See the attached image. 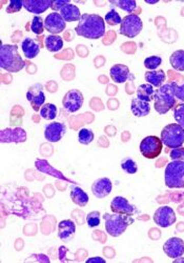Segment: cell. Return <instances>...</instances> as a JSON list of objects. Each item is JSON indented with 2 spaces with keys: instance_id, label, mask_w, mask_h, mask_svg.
I'll use <instances>...</instances> for the list:
<instances>
[{
  "instance_id": "cell-41",
  "label": "cell",
  "mask_w": 184,
  "mask_h": 263,
  "mask_svg": "<svg viewBox=\"0 0 184 263\" xmlns=\"http://www.w3.org/2000/svg\"><path fill=\"white\" fill-rule=\"evenodd\" d=\"M71 4L70 0H54V2H52V6H51V9L54 10L55 12L56 11H59L63 9L64 7H66L67 5Z\"/></svg>"
},
{
  "instance_id": "cell-37",
  "label": "cell",
  "mask_w": 184,
  "mask_h": 263,
  "mask_svg": "<svg viewBox=\"0 0 184 263\" xmlns=\"http://www.w3.org/2000/svg\"><path fill=\"white\" fill-rule=\"evenodd\" d=\"M174 118L176 122L184 128V102L176 106L174 110Z\"/></svg>"
},
{
  "instance_id": "cell-25",
  "label": "cell",
  "mask_w": 184,
  "mask_h": 263,
  "mask_svg": "<svg viewBox=\"0 0 184 263\" xmlns=\"http://www.w3.org/2000/svg\"><path fill=\"white\" fill-rule=\"evenodd\" d=\"M131 110L136 117H145L150 112L149 102L143 101L139 98H134L131 104Z\"/></svg>"
},
{
  "instance_id": "cell-26",
  "label": "cell",
  "mask_w": 184,
  "mask_h": 263,
  "mask_svg": "<svg viewBox=\"0 0 184 263\" xmlns=\"http://www.w3.org/2000/svg\"><path fill=\"white\" fill-rule=\"evenodd\" d=\"M44 46L48 51L56 53L64 48V39L58 35H49L44 39Z\"/></svg>"
},
{
  "instance_id": "cell-38",
  "label": "cell",
  "mask_w": 184,
  "mask_h": 263,
  "mask_svg": "<svg viewBox=\"0 0 184 263\" xmlns=\"http://www.w3.org/2000/svg\"><path fill=\"white\" fill-rule=\"evenodd\" d=\"M22 8H23V2H21V0H11L9 6L6 9V12L8 14L17 13V12H20Z\"/></svg>"
},
{
  "instance_id": "cell-13",
  "label": "cell",
  "mask_w": 184,
  "mask_h": 263,
  "mask_svg": "<svg viewBox=\"0 0 184 263\" xmlns=\"http://www.w3.org/2000/svg\"><path fill=\"white\" fill-rule=\"evenodd\" d=\"M67 133L66 124L61 122H51L44 127V137L49 142L55 143L64 138Z\"/></svg>"
},
{
  "instance_id": "cell-24",
  "label": "cell",
  "mask_w": 184,
  "mask_h": 263,
  "mask_svg": "<svg viewBox=\"0 0 184 263\" xmlns=\"http://www.w3.org/2000/svg\"><path fill=\"white\" fill-rule=\"evenodd\" d=\"M71 199L72 201L80 208L86 207V204L88 203V196L87 194L83 191V189L77 185H72L71 186Z\"/></svg>"
},
{
  "instance_id": "cell-32",
  "label": "cell",
  "mask_w": 184,
  "mask_h": 263,
  "mask_svg": "<svg viewBox=\"0 0 184 263\" xmlns=\"http://www.w3.org/2000/svg\"><path fill=\"white\" fill-rule=\"evenodd\" d=\"M104 21L109 25L114 26V25H117V24H121L122 18L116 10L112 9L111 11L106 13V15L104 17Z\"/></svg>"
},
{
  "instance_id": "cell-33",
  "label": "cell",
  "mask_w": 184,
  "mask_h": 263,
  "mask_svg": "<svg viewBox=\"0 0 184 263\" xmlns=\"http://www.w3.org/2000/svg\"><path fill=\"white\" fill-rule=\"evenodd\" d=\"M30 31H32L36 35H41L44 31V21L40 16L33 17L32 21H30Z\"/></svg>"
},
{
  "instance_id": "cell-22",
  "label": "cell",
  "mask_w": 184,
  "mask_h": 263,
  "mask_svg": "<svg viewBox=\"0 0 184 263\" xmlns=\"http://www.w3.org/2000/svg\"><path fill=\"white\" fill-rule=\"evenodd\" d=\"M60 15L66 20V22H74V21H79L81 18V13L78 7L75 5L69 4L66 7L60 10Z\"/></svg>"
},
{
  "instance_id": "cell-35",
  "label": "cell",
  "mask_w": 184,
  "mask_h": 263,
  "mask_svg": "<svg viewBox=\"0 0 184 263\" xmlns=\"http://www.w3.org/2000/svg\"><path fill=\"white\" fill-rule=\"evenodd\" d=\"M121 168L128 174H136L138 171V166L135 160L132 158H126L121 161Z\"/></svg>"
},
{
  "instance_id": "cell-19",
  "label": "cell",
  "mask_w": 184,
  "mask_h": 263,
  "mask_svg": "<svg viewBox=\"0 0 184 263\" xmlns=\"http://www.w3.org/2000/svg\"><path fill=\"white\" fill-rule=\"evenodd\" d=\"M51 6V0H24L23 2L24 9L29 13L35 14L36 16H38L39 14L44 13L45 11H48Z\"/></svg>"
},
{
  "instance_id": "cell-7",
  "label": "cell",
  "mask_w": 184,
  "mask_h": 263,
  "mask_svg": "<svg viewBox=\"0 0 184 263\" xmlns=\"http://www.w3.org/2000/svg\"><path fill=\"white\" fill-rule=\"evenodd\" d=\"M142 28L143 22L141 18L138 15H135V14H130V15L122 19L119 33L128 38H135L140 34Z\"/></svg>"
},
{
  "instance_id": "cell-20",
  "label": "cell",
  "mask_w": 184,
  "mask_h": 263,
  "mask_svg": "<svg viewBox=\"0 0 184 263\" xmlns=\"http://www.w3.org/2000/svg\"><path fill=\"white\" fill-rule=\"evenodd\" d=\"M76 233V224L74 221L67 219L58 223V237L64 242H69L72 240Z\"/></svg>"
},
{
  "instance_id": "cell-11",
  "label": "cell",
  "mask_w": 184,
  "mask_h": 263,
  "mask_svg": "<svg viewBox=\"0 0 184 263\" xmlns=\"http://www.w3.org/2000/svg\"><path fill=\"white\" fill-rule=\"evenodd\" d=\"M67 26L66 20L60 15V13L53 12L45 17L44 28L52 35H57L63 33Z\"/></svg>"
},
{
  "instance_id": "cell-16",
  "label": "cell",
  "mask_w": 184,
  "mask_h": 263,
  "mask_svg": "<svg viewBox=\"0 0 184 263\" xmlns=\"http://www.w3.org/2000/svg\"><path fill=\"white\" fill-rule=\"evenodd\" d=\"M111 210L116 214H125L131 216L138 213L136 207L131 204L127 198L121 196H117L111 201Z\"/></svg>"
},
{
  "instance_id": "cell-1",
  "label": "cell",
  "mask_w": 184,
  "mask_h": 263,
  "mask_svg": "<svg viewBox=\"0 0 184 263\" xmlns=\"http://www.w3.org/2000/svg\"><path fill=\"white\" fill-rule=\"evenodd\" d=\"M75 32L86 39H100L105 34V21L97 14H83Z\"/></svg>"
},
{
  "instance_id": "cell-34",
  "label": "cell",
  "mask_w": 184,
  "mask_h": 263,
  "mask_svg": "<svg viewBox=\"0 0 184 263\" xmlns=\"http://www.w3.org/2000/svg\"><path fill=\"white\" fill-rule=\"evenodd\" d=\"M162 63L161 57L159 56H149L145 58L144 60V67L149 71H155L157 70Z\"/></svg>"
},
{
  "instance_id": "cell-42",
  "label": "cell",
  "mask_w": 184,
  "mask_h": 263,
  "mask_svg": "<svg viewBox=\"0 0 184 263\" xmlns=\"http://www.w3.org/2000/svg\"><path fill=\"white\" fill-rule=\"evenodd\" d=\"M90 262H102V263H105V260L103 258H100V257H93V258H88L86 260V263H90Z\"/></svg>"
},
{
  "instance_id": "cell-6",
  "label": "cell",
  "mask_w": 184,
  "mask_h": 263,
  "mask_svg": "<svg viewBox=\"0 0 184 263\" xmlns=\"http://www.w3.org/2000/svg\"><path fill=\"white\" fill-rule=\"evenodd\" d=\"M165 185L170 188H184V162L172 161L165 167Z\"/></svg>"
},
{
  "instance_id": "cell-8",
  "label": "cell",
  "mask_w": 184,
  "mask_h": 263,
  "mask_svg": "<svg viewBox=\"0 0 184 263\" xmlns=\"http://www.w3.org/2000/svg\"><path fill=\"white\" fill-rule=\"evenodd\" d=\"M140 153L147 159H155L162 152L163 143L157 136H147L140 142Z\"/></svg>"
},
{
  "instance_id": "cell-27",
  "label": "cell",
  "mask_w": 184,
  "mask_h": 263,
  "mask_svg": "<svg viewBox=\"0 0 184 263\" xmlns=\"http://www.w3.org/2000/svg\"><path fill=\"white\" fill-rule=\"evenodd\" d=\"M156 91L154 90V86L145 83V84H141L138 86L137 89V98H139L143 101L146 102H150L152 99H154Z\"/></svg>"
},
{
  "instance_id": "cell-2",
  "label": "cell",
  "mask_w": 184,
  "mask_h": 263,
  "mask_svg": "<svg viewBox=\"0 0 184 263\" xmlns=\"http://www.w3.org/2000/svg\"><path fill=\"white\" fill-rule=\"evenodd\" d=\"M0 67L10 73H18L25 67V61L15 45H2L0 48Z\"/></svg>"
},
{
  "instance_id": "cell-21",
  "label": "cell",
  "mask_w": 184,
  "mask_h": 263,
  "mask_svg": "<svg viewBox=\"0 0 184 263\" xmlns=\"http://www.w3.org/2000/svg\"><path fill=\"white\" fill-rule=\"evenodd\" d=\"M21 49L24 53L25 58L33 59L40 53V45L33 38H24L21 42Z\"/></svg>"
},
{
  "instance_id": "cell-40",
  "label": "cell",
  "mask_w": 184,
  "mask_h": 263,
  "mask_svg": "<svg viewBox=\"0 0 184 263\" xmlns=\"http://www.w3.org/2000/svg\"><path fill=\"white\" fill-rule=\"evenodd\" d=\"M174 94L177 99L184 102V84L178 85L176 82H174Z\"/></svg>"
},
{
  "instance_id": "cell-36",
  "label": "cell",
  "mask_w": 184,
  "mask_h": 263,
  "mask_svg": "<svg viewBox=\"0 0 184 263\" xmlns=\"http://www.w3.org/2000/svg\"><path fill=\"white\" fill-rule=\"evenodd\" d=\"M100 213L97 211L90 212L86 216V223L89 227H97L100 225Z\"/></svg>"
},
{
  "instance_id": "cell-39",
  "label": "cell",
  "mask_w": 184,
  "mask_h": 263,
  "mask_svg": "<svg viewBox=\"0 0 184 263\" xmlns=\"http://www.w3.org/2000/svg\"><path fill=\"white\" fill-rule=\"evenodd\" d=\"M170 157L173 161H182L184 162V148L173 149L170 153Z\"/></svg>"
},
{
  "instance_id": "cell-17",
  "label": "cell",
  "mask_w": 184,
  "mask_h": 263,
  "mask_svg": "<svg viewBox=\"0 0 184 263\" xmlns=\"http://www.w3.org/2000/svg\"><path fill=\"white\" fill-rule=\"evenodd\" d=\"M112 181L106 177L96 179L94 183L91 184V193H93L94 196L98 199H103L109 196L112 193Z\"/></svg>"
},
{
  "instance_id": "cell-30",
  "label": "cell",
  "mask_w": 184,
  "mask_h": 263,
  "mask_svg": "<svg viewBox=\"0 0 184 263\" xmlns=\"http://www.w3.org/2000/svg\"><path fill=\"white\" fill-rule=\"evenodd\" d=\"M112 5H115L122 11H126L130 14L134 12V10L137 8V3L135 0H116V2H111Z\"/></svg>"
},
{
  "instance_id": "cell-28",
  "label": "cell",
  "mask_w": 184,
  "mask_h": 263,
  "mask_svg": "<svg viewBox=\"0 0 184 263\" xmlns=\"http://www.w3.org/2000/svg\"><path fill=\"white\" fill-rule=\"evenodd\" d=\"M172 68L178 72H184V50L174 52L170 57Z\"/></svg>"
},
{
  "instance_id": "cell-12",
  "label": "cell",
  "mask_w": 184,
  "mask_h": 263,
  "mask_svg": "<svg viewBox=\"0 0 184 263\" xmlns=\"http://www.w3.org/2000/svg\"><path fill=\"white\" fill-rule=\"evenodd\" d=\"M26 99L30 107L35 112H40V109L44 105L45 95L43 93V85L41 83H35L29 87L26 92Z\"/></svg>"
},
{
  "instance_id": "cell-9",
  "label": "cell",
  "mask_w": 184,
  "mask_h": 263,
  "mask_svg": "<svg viewBox=\"0 0 184 263\" xmlns=\"http://www.w3.org/2000/svg\"><path fill=\"white\" fill-rule=\"evenodd\" d=\"M84 97L82 93L79 90H70L64 97L63 99V106L64 109L68 113H75L81 109L83 106Z\"/></svg>"
},
{
  "instance_id": "cell-5",
  "label": "cell",
  "mask_w": 184,
  "mask_h": 263,
  "mask_svg": "<svg viewBox=\"0 0 184 263\" xmlns=\"http://www.w3.org/2000/svg\"><path fill=\"white\" fill-rule=\"evenodd\" d=\"M160 139L167 148H181L184 143V128L177 122L167 124L161 132Z\"/></svg>"
},
{
  "instance_id": "cell-14",
  "label": "cell",
  "mask_w": 184,
  "mask_h": 263,
  "mask_svg": "<svg viewBox=\"0 0 184 263\" xmlns=\"http://www.w3.org/2000/svg\"><path fill=\"white\" fill-rule=\"evenodd\" d=\"M163 252L167 257L176 259L184 255V241L181 238L173 237L167 239L163 244Z\"/></svg>"
},
{
  "instance_id": "cell-29",
  "label": "cell",
  "mask_w": 184,
  "mask_h": 263,
  "mask_svg": "<svg viewBox=\"0 0 184 263\" xmlns=\"http://www.w3.org/2000/svg\"><path fill=\"white\" fill-rule=\"evenodd\" d=\"M39 114L45 120H54L57 116V107L53 104H44Z\"/></svg>"
},
{
  "instance_id": "cell-23",
  "label": "cell",
  "mask_w": 184,
  "mask_h": 263,
  "mask_svg": "<svg viewBox=\"0 0 184 263\" xmlns=\"http://www.w3.org/2000/svg\"><path fill=\"white\" fill-rule=\"evenodd\" d=\"M145 81L155 87H159L163 85L166 75L163 70H155V71H147L144 75Z\"/></svg>"
},
{
  "instance_id": "cell-15",
  "label": "cell",
  "mask_w": 184,
  "mask_h": 263,
  "mask_svg": "<svg viewBox=\"0 0 184 263\" xmlns=\"http://www.w3.org/2000/svg\"><path fill=\"white\" fill-rule=\"evenodd\" d=\"M0 140L3 143H20L26 141V132L21 127L6 128L2 130Z\"/></svg>"
},
{
  "instance_id": "cell-3",
  "label": "cell",
  "mask_w": 184,
  "mask_h": 263,
  "mask_svg": "<svg viewBox=\"0 0 184 263\" xmlns=\"http://www.w3.org/2000/svg\"><path fill=\"white\" fill-rule=\"evenodd\" d=\"M103 218L105 221V232L115 238L121 236L135 221V219L131 215L116 213L104 214Z\"/></svg>"
},
{
  "instance_id": "cell-10",
  "label": "cell",
  "mask_w": 184,
  "mask_h": 263,
  "mask_svg": "<svg viewBox=\"0 0 184 263\" xmlns=\"http://www.w3.org/2000/svg\"><path fill=\"white\" fill-rule=\"evenodd\" d=\"M154 222L160 227H170L176 221L177 217L175 211L170 207H160L154 214Z\"/></svg>"
},
{
  "instance_id": "cell-31",
  "label": "cell",
  "mask_w": 184,
  "mask_h": 263,
  "mask_svg": "<svg viewBox=\"0 0 184 263\" xmlns=\"http://www.w3.org/2000/svg\"><path fill=\"white\" fill-rule=\"evenodd\" d=\"M95 135L93 133V130H90L88 128H81L78 133V141L79 143L83 145H88L91 141L94 140Z\"/></svg>"
},
{
  "instance_id": "cell-4",
  "label": "cell",
  "mask_w": 184,
  "mask_h": 263,
  "mask_svg": "<svg viewBox=\"0 0 184 263\" xmlns=\"http://www.w3.org/2000/svg\"><path fill=\"white\" fill-rule=\"evenodd\" d=\"M154 108L160 115L170 112L176 106V97L174 94V82L165 83L156 91L154 96Z\"/></svg>"
},
{
  "instance_id": "cell-18",
  "label": "cell",
  "mask_w": 184,
  "mask_h": 263,
  "mask_svg": "<svg viewBox=\"0 0 184 263\" xmlns=\"http://www.w3.org/2000/svg\"><path fill=\"white\" fill-rule=\"evenodd\" d=\"M111 79L116 83H125L133 79L129 67L125 64H115L110 70Z\"/></svg>"
}]
</instances>
